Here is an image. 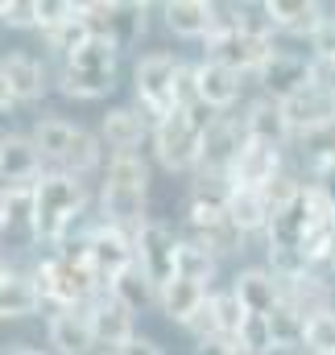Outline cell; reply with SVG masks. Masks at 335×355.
<instances>
[{
  "mask_svg": "<svg viewBox=\"0 0 335 355\" xmlns=\"http://www.w3.org/2000/svg\"><path fill=\"white\" fill-rule=\"evenodd\" d=\"M87 207L83 178H71L63 170H50L33 182V240L46 244H67V232L79 223Z\"/></svg>",
  "mask_w": 335,
  "mask_h": 355,
  "instance_id": "6da1fadb",
  "label": "cell"
},
{
  "mask_svg": "<svg viewBox=\"0 0 335 355\" xmlns=\"http://www.w3.org/2000/svg\"><path fill=\"white\" fill-rule=\"evenodd\" d=\"M203 137L207 132L195 124L190 112H174V116L154 124V137L149 141H154V153H158L162 170H170V174H190V170H199Z\"/></svg>",
  "mask_w": 335,
  "mask_h": 355,
  "instance_id": "7a4b0ae2",
  "label": "cell"
},
{
  "mask_svg": "<svg viewBox=\"0 0 335 355\" xmlns=\"http://www.w3.org/2000/svg\"><path fill=\"white\" fill-rule=\"evenodd\" d=\"M178 71H182V62H178L170 50H154V54H145V58L133 67L137 103H141V112H145L154 124L178 112V103H174V79H178Z\"/></svg>",
  "mask_w": 335,
  "mask_h": 355,
  "instance_id": "3957f363",
  "label": "cell"
},
{
  "mask_svg": "<svg viewBox=\"0 0 335 355\" xmlns=\"http://www.w3.org/2000/svg\"><path fill=\"white\" fill-rule=\"evenodd\" d=\"M186 227H190L186 240L203 244L211 257H228V252H236L245 244V232L228 215V198H190Z\"/></svg>",
  "mask_w": 335,
  "mask_h": 355,
  "instance_id": "277c9868",
  "label": "cell"
},
{
  "mask_svg": "<svg viewBox=\"0 0 335 355\" xmlns=\"http://www.w3.org/2000/svg\"><path fill=\"white\" fill-rule=\"evenodd\" d=\"M87 261H91V268H95L99 285H104V289H112V281H116L124 268L137 261V240H133V236H124L120 227L99 223L95 232H87Z\"/></svg>",
  "mask_w": 335,
  "mask_h": 355,
  "instance_id": "5b68a950",
  "label": "cell"
},
{
  "mask_svg": "<svg viewBox=\"0 0 335 355\" xmlns=\"http://www.w3.org/2000/svg\"><path fill=\"white\" fill-rule=\"evenodd\" d=\"M249 145V132H245V120L236 116H220L207 137H203V157H199V170L195 174H220L232 178V166L240 157V149Z\"/></svg>",
  "mask_w": 335,
  "mask_h": 355,
  "instance_id": "8992f818",
  "label": "cell"
},
{
  "mask_svg": "<svg viewBox=\"0 0 335 355\" xmlns=\"http://www.w3.org/2000/svg\"><path fill=\"white\" fill-rule=\"evenodd\" d=\"M178 244L182 240L174 236V227L158 223V219H149L141 227V236H137V265L154 277L158 289H166L170 281L178 277Z\"/></svg>",
  "mask_w": 335,
  "mask_h": 355,
  "instance_id": "52a82bcc",
  "label": "cell"
},
{
  "mask_svg": "<svg viewBox=\"0 0 335 355\" xmlns=\"http://www.w3.org/2000/svg\"><path fill=\"white\" fill-rule=\"evenodd\" d=\"M256 83L265 87L269 99H290V95H298L302 87H311V58H302V54H290V50H277L265 67H261V75H256Z\"/></svg>",
  "mask_w": 335,
  "mask_h": 355,
  "instance_id": "ba28073f",
  "label": "cell"
},
{
  "mask_svg": "<svg viewBox=\"0 0 335 355\" xmlns=\"http://www.w3.org/2000/svg\"><path fill=\"white\" fill-rule=\"evenodd\" d=\"M42 149L33 145V137L8 132L0 137V186H33L42 178Z\"/></svg>",
  "mask_w": 335,
  "mask_h": 355,
  "instance_id": "9c48e42d",
  "label": "cell"
},
{
  "mask_svg": "<svg viewBox=\"0 0 335 355\" xmlns=\"http://www.w3.org/2000/svg\"><path fill=\"white\" fill-rule=\"evenodd\" d=\"M137 314L124 306V302H116L112 293H104V297H95L91 302V322H95V343H104L108 352H124L133 339H137V322H133Z\"/></svg>",
  "mask_w": 335,
  "mask_h": 355,
  "instance_id": "30bf717a",
  "label": "cell"
},
{
  "mask_svg": "<svg viewBox=\"0 0 335 355\" xmlns=\"http://www.w3.org/2000/svg\"><path fill=\"white\" fill-rule=\"evenodd\" d=\"M50 347L58 355H87L95 347V322H91V306H75V310H54L50 314Z\"/></svg>",
  "mask_w": 335,
  "mask_h": 355,
  "instance_id": "8fae6325",
  "label": "cell"
},
{
  "mask_svg": "<svg viewBox=\"0 0 335 355\" xmlns=\"http://www.w3.org/2000/svg\"><path fill=\"white\" fill-rule=\"evenodd\" d=\"M277 174H286L281 170V149L277 145H265V141H249L240 149V157H236L228 182L240 186V190H265Z\"/></svg>",
  "mask_w": 335,
  "mask_h": 355,
  "instance_id": "7c38bea8",
  "label": "cell"
},
{
  "mask_svg": "<svg viewBox=\"0 0 335 355\" xmlns=\"http://www.w3.org/2000/svg\"><path fill=\"white\" fill-rule=\"evenodd\" d=\"M104 145H112V153H137L149 137H154V120L137 107H112L99 124Z\"/></svg>",
  "mask_w": 335,
  "mask_h": 355,
  "instance_id": "4fadbf2b",
  "label": "cell"
},
{
  "mask_svg": "<svg viewBox=\"0 0 335 355\" xmlns=\"http://www.w3.org/2000/svg\"><path fill=\"white\" fill-rule=\"evenodd\" d=\"M0 79L8 83L17 103H38L46 95V67H42V58H33L25 50H13L0 58Z\"/></svg>",
  "mask_w": 335,
  "mask_h": 355,
  "instance_id": "5bb4252c",
  "label": "cell"
},
{
  "mask_svg": "<svg viewBox=\"0 0 335 355\" xmlns=\"http://www.w3.org/2000/svg\"><path fill=\"white\" fill-rule=\"evenodd\" d=\"M166 25L170 33H178V37H211L215 29H220V4H211V0H170L166 8Z\"/></svg>",
  "mask_w": 335,
  "mask_h": 355,
  "instance_id": "9a60e30c",
  "label": "cell"
},
{
  "mask_svg": "<svg viewBox=\"0 0 335 355\" xmlns=\"http://www.w3.org/2000/svg\"><path fill=\"white\" fill-rule=\"evenodd\" d=\"M232 293L240 297L245 314H273L281 306V281L273 277V268H240Z\"/></svg>",
  "mask_w": 335,
  "mask_h": 355,
  "instance_id": "2e32d148",
  "label": "cell"
},
{
  "mask_svg": "<svg viewBox=\"0 0 335 355\" xmlns=\"http://www.w3.org/2000/svg\"><path fill=\"white\" fill-rule=\"evenodd\" d=\"M281 107H286V120H290L294 137L311 132V128H323V124H335V95L319 87H302L298 95L281 99Z\"/></svg>",
  "mask_w": 335,
  "mask_h": 355,
  "instance_id": "e0dca14e",
  "label": "cell"
},
{
  "mask_svg": "<svg viewBox=\"0 0 335 355\" xmlns=\"http://www.w3.org/2000/svg\"><path fill=\"white\" fill-rule=\"evenodd\" d=\"M240 120H245L249 141H265V145H277V149H281V145L294 137V128H290V120H286V107H281L277 99H269V95L252 99L249 116H240Z\"/></svg>",
  "mask_w": 335,
  "mask_h": 355,
  "instance_id": "ac0fdd59",
  "label": "cell"
},
{
  "mask_svg": "<svg viewBox=\"0 0 335 355\" xmlns=\"http://www.w3.org/2000/svg\"><path fill=\"white\" fill-rule=\"evenodd\" d=\"M240 79H245V75H236V71L224 67V62H211V58L199 62V95H203V103H207L211 112H220V116L240 99Z\"/></svg>",
  "mask_w": 335,
  "mask_h": 355,
  "instance_id": "d6986e66",
  "label": "cell"
},
{
  "mask_svg": "<svg viewBox=\"0 0 335 355\" xmlns=\"http://www.w3.org/2000/svg\"><path fill=\"white\" fill-rule=\"evenodd\" d=\"M265 12H269L277 33H294V37L311 42V33H315V25L323 21L327 8L315 4V0H265Z\"/></svg>",
  "mask_w": 335,
  "mask_h": 355,
  "instance_id": "ffe728a7",
  "label": "cell"
},
{
  "mask_svg": "<svg viewBox=\"0 0 335 355\" xmlns=\"http://www.w3.org/2000/svg\"><path fill=\"white\" fill-rule=\"evenodd\" d=\"M281 302H290L307 322L315 318V314H327L335 310L332 306V285L311 268V272H302V277H294V281H281Z\"/></svg>",
  "mask_w": 335,
  "mask_h": 355,
  "instance_id": "44dd1931",
  "label": "cell"
},
{
  "mask_svg": "<svg viewBox=\"0 0 335 355\" xmlns=\"http://www.w3.org/2000/svg\"><path fill=\"white\" fill-rule=\"evenodd\" d=\"M207 297H211L207 285H199V281H190V277H174L166 289H162V297H158V310L166 314L170 322L186 327V322L207 306Z\"/></svg>",
  "mask_w": 335,
  "mask_h": 355,
  "instance_id": "7402d4cb",
  "label": "cell"
},
{
  "mask_svg": "<svg viewBox=\"0 0 335 355\" xmlns=\"http://www.w3.org/2000/svg\"><path fill=\"white\" fill-rule=\"evenodd\" d=\"M108 293H112L116 302H124L133 314H141V310L158 306V297H162V289L154 285V277L137 265V261H133V265H129L120 277H116V281H112V289H108Z\"/></svg>",
  "mask_w": 335,
  "mask_h": 355,
  "instance_id": "603a6c76",
  "label": "cell"
},
{
  "mask_svg": "<svg viewBox=\"0 0 335 355\" xmlns=\"http://www.w3.org/2000/svg\"><path fill=\"white\" fill-rule=\"evenodd\" d=\"M42 310V293L33 285V277H21V272H8L0 281V322L8 318H29Z\"/></svg>",
  "mask_w": 335,
  "mask_h": 355,
  "instance_id": "cb8c5ba5",
  "label": "cell"
},
{
  "mask_svg": "<svg viewBox=\"0 0 335 355\" xmlns=\"http://www.w3.org/2000/svg\"><path fill=\"white\" fill-rule=\"evenodd\" d=\"M145 29H149V4H141V0H116V8H112V42L120 46V54L133 50L145 37Z\"/></svg>",
  "mask_w": 335,
  "mask_h": 355,
  "instance_id": "d4e9b609",
  "label": "cell"
},
{
  "mask_svg": "<svg viewBox=\"0 0 335 355\" xmlns=\"http://www.w3.org/2000/svg\"><path fill=\"white\" fill-rule=\"evenodd\" d=\"M75 132H79V124H71V120H63V116H42L38 124H33V145L42 149V157L46 162H63L67 157V149H71V141H75Z\"/></svg>",
  "mask_w": 335,
  "mask_h": 355,
  "instance_id": "484cf974",
  "label": "cell"
},
{
  "mask_svg": "<svg viewBox=\"0 0 335 355\" xmlns=\"http://www.w3.org/2000/svg\"><path fill=\"white\" fill-rule=\"evenodd\" d=\"M228 215H232V223H236L245 236H256V232L269 227V211H265L261 190H240V186H232V190H228Z\"/></svg>",
  "mask_w": 335,
  "mask_h": 355,
  "instance_id": "4316f807",
  "label": "cell"
},
{
  "mask_svg": "<svg viewBox=\"0 0 335 355\" xmlns=\"http://www.w3.org/2000/svg\"><path fill=\"white\" fill-rule=\"evenodd\" d=\"M58 87L67 99H104L116 91V71H71V67H63Z\"/></svg>",
  "mask_w": 335,
  "mask_h": 355,
  "instance_id": "83f0119b",
  "label": "cell"
},
{
  "mask_svg": "<svg viewBox=\"0 0 335 355\" xmlns=\"http://www.w3.org/2000/svg\"><path fill=\"white\" fill-rule=\"evenodd\" d=\"M269 327H273V343H277V352L307 347V318H302L290 302H281V306L269 314Z\"/></svg>",
  "mask_w": 335,
  "mask_h": 355,
  "instance_id": "f1b7e54d",
  "label": "cell"
},
{
  "mask_svg": "<svg viewBox=\"0 0 335 355\" xmlns=\"http://www.w3.org/2000/svg\"><path fill=\"white\" fill-rule=\"evenodd\" d=\"M99 157H104V149H99V137H91L87 128L75 132V141H71V149H67V157L58 162V170L71 178H83L91 174L95 166H99Z\"/></svg>",
  "mask_w": 335,
  "mask_h": 355,
  "instance_id": "f546056e",
  "label": "cell"
},
{
  "mask_svg": "<svg viewBox=\"0 0 335 355\" xmlns=\"http://www.w3.org/2000/svg\"><path fill=\"white\" fill-rule=\"evenodd\" d=\"M215 261L220 257H211L203 244H195V240H182L178 244V277H190V281H199V285H207L211 289V281H215Z\"/></svg>",
  "mask_w": 335,
  "mask_h": 355,
  "instance_id": "4dcf8cb0",
  "label": "cell"
},
{
  "mask_svg": "<svg viewBox=\"0 0 335 355\" xmlns=\"http://www.w3.org/2000/svg\"><path fill=\"white\" fill-rule=\"evenodd\" d=\"M104 182L149 190V166H145L141 153H112V157H108V170H104Z\"/></svg>",
  "mask_w": 335,
  "mask_h": 355,
  "instance_id": "1f68e13d",
  "label": "cell"
},
{
  "mask_svg": "<svg viewBox=\"0 0 335 355\" xmlns=\"http://www.w3.org/2000/svg\"><path fill=\"white\" fill-rule=\"evenodd\" d=\"M236 347L249 355H273L277 343H273V327H269V314H249L240 335H236Z\"/></svg>",
  "mask_w": 335,
  "mask_h": 355,
  "instance_id": "d6a6232c",
  "label": "cell"
},
{
  "mask_svg": "<svg viewBox=\"0 0 335 355\" xmlns=\"http://www.w3.org/2000/svg\"><path fill=\"white\" fill-rule=\"evenodd\" d=\"M261 198H265V211H269V219H277V215H286L298 198H302V182L294 174H277L265 190H261Z\"/></svg>",
  "mask_w": 335,
  "mask_h": 355,
  "instance_id": "836d02e7",
  "label": "cell"
},
{
  "mask_svg": "<svg viewBox=\"0 0 335 355\" xmlns=\"http://www.w3.org/2000/svg\"><path fill=\"white\" fill-rule=\"evenodd\" d=\"M307 347L315 355H335V310L315 314L307 322Z\"/></svg>",
  "mask_w": 335,
  "mask_h": 355,
  "instance_id": "e575fe53",
  "label": "cell"
},
{
  "mask_svg": "<svg viewBox=\"0 0 335 355\" xmlns=\"http://www.w3.org/2000/svg\"><path fill=\"white\" fill-rule=\"evenodd\" d=\"M75 17H79V4H71V0H38V29L42 33H54Z\"/></svg>",
  "mask_w": 335,
  "mask_h": 355,
  "instance_id": "d590c367",
  "label": "cell"
},
{
  "mask_svg": "<svg viewBox=\"0 0 335 355\" xmlns=\"http://www.w3.org/2000/svg\"><path fill=\"white\" fill-rule=\"evenodd\" d=\"M215 318H220V335H240V327H245V306H240V297L228 289V293H215Z\"/></svg>",
  "mask_w": 335,
  "mask_h": 355,
  "instance_id": "8d00e7d4",
  "label": "cell"
},
{
  "mask_svg": "<svg viewBox=\"0 0 335 355\" xmlns=\"http://www.w3.org/2000/svg\"><path fill=\"white\" fill-rule=\"evenodd\" d=\"M112 8H116V0H112V4H108V0H87V4H79V17L87 21L91 37L112 42Z\"/></svg>",
  "mask_w": 335,
  "mask_h": 355,
  "instance_id": "74e56055",
  "label": "cell"
},
{
  "mask_svg": "<svg viewBox=\"0 0 335 355\" xmlns=\"http://www.w3.org/2000/svg\"><path fill=\"white\" fill-rule=\"evenodd\" d=\"M0 25L38 29V0H0Z\"/></svg>",
  "mask_w": 335,
  "mask_h": 355,
  "instance_id": "f35d334b",
  "label": "cell"
},
{
  "mask_svg": "<svg viewBox=\"0 0 335 355\" xmlns=\"http://www.w3.org/2000/svg\"><path fill=\"white\" fill-rule=\"evenodd\" d=\"M174 103H178V112L203 103V95H199V62H195V67L182 62V71H178V79H174Z\"/></svg>",
  "mask_w": 335,
  "mask_h": 355,
  "instance_id": "ab89813d",
  "label": "cell"
},
{
  "mask_svg": "<svg viewBox=\"0 0 335 355\" xmlns=\"http://www.w3.org/2000/svg\"><path fill=\"white\" fill-rule=\"evenodd\" d=\"M311 58H332L335 62V8L323 12V21L315 25V33H311Z\"/></svg>",
  "mask_w": 335,
  "mask_h": 355,
  "instance_id": "60d3db41",
  "label": "cell"
},
{
  "mask_svg": "<svg viewBox=\"0 0 335 355\" xmlns=\"http://www.w3.org/2000/svg\"><path fill=\"white\" fill-rule=\"evenodd\" d=\"M311 87L335 95V62L332 58H311Z\"/></svg>",
  "mask_w": 335,
  "mask_h": 355,
  "instance_id": "b9f144b4",
  "label": "cell"
},
{
  "mask_svg": "<svg viewBox=\"0 0 335 355\" xmlns=\"http://www.w3.org/2000/svg\"><path fill=\"white\" fill-rule=\"evenodd\" d=\"M236 339L232 335H211V339H203V343H195V355H236Z\"/></svg>",
  "mask_w": 335,
  "mask_h": 355,
  "instance_id": "7bdbcfd3",
  "label": "cell"
},
{
  "mask_svg": "<svg viewBox=\"0 0 335 355\" xmlns=\"http://www.w3.org/2000/svg\"><path fill=\"white\" fill-rule=\"evenodd\" d=\"M311 186H319L327 198H335V157L323 162V166H315V182H311Z\"/></svg>",
  "mask_w": 335,
  "mask_h": 355,
  "instance_id": "ee69618b",
  "label": "cell"
},
{
  "mask_svg": "<svg viewBox=\"0 0 335 355\" xmlns=\"http://www.w3.org/2000/svg\"><path fill=\"white\" fill-rule=\"evenodd\" d=\"M124 355H162V347H158L154 339H141V335H137V339L124 347Z\"/></svg>",
  "mask_w": 335,
  "mask_h": 355,
  "instance_id": "f6af8a7d",
  "label": "cell"
},
{
  "mask_svg": "<svg viewBox=\"0 0 335 355\" xmlns=\"http://www.w3.org/2000/svg\"><path fill=\"white\" fill-rule=\"evenodd\" d=\"M13 107H17V99H13V91H8V83L0 79V120H8V116H13Z\"/></svg>",
  "mask_w": 335,
  "mask_h": 355,
  "instance_id": "bcb514c9",
  "label": "cell"
},
{
  "mask_svg": "<svg viewBox=\"0 0 335 355\" xmlns=\"http://www.w3.org/2000/svg\"><path fill=\"white\" fill-rule=\"evenodd\" d=\"M8 355H42V352H33V347H17V352H8Z\"/></svg>",
  "mask_w": 335,
  "mask_h": 355,
  "instance_id": "7dc6e473",
  "label": "cell"
},
{
  "mask_svg": "<svg viewBox=\"0 0 335 355\" xmlns=\"http://www.w3.org/2000/svg\"><path fill=\"white\" fill-rule=\"evenodd\" d=\"M4 277H8V265H4V252H0V281H4Z\"/></svg>",
  "mask_w": 335,
  "mask_h": 355,
  "instance_id": "c3c4849f",
  "label": "cell"
},
{
  "mask_svg": "<svg viewBox=\"0 0 335 355\" xmlns=\"http://www.w3.org/2000/svg\"><path fill=\"white\" fill-rule=\"evenodd\" d=\"M104 355H124V352H104Z\"/></svg>",
  "mask_w": 335,
  "mask_h": 355,
  "instance_id": "681fc988",
  "label": "cell"
},
{
  "mask_svg": "<svg viewBox=\"0 0 335 355\" xmlns=\"http://www.w3.org/2000/svg\"><path fill=\"white\" fill-rule=\"evenodd\" d=\"M236 355H249V352H236Z\"/></svg>",
  "mask_w": 335,
  "mask_h": 355,
  "instance_id": "f907efd6",
  "label": "cell"
}]
</instances>
